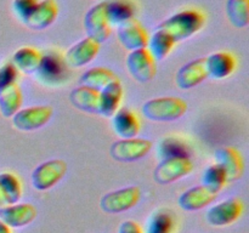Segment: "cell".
Segmentation results:
<instances>
[{
  "instance_id": "obj_1",
  "label": "cell",
  "mask_w": 249,
  "mask_h": 233,
  "mask_svg": "<svg viewBox=\"0 0 249 233\" xmlns=\"http://www.w3.org/2000/svg\"><path fill=\"white\" fill-rule=\"evenodd\" d=\"M204 23H206V16L203 12L197 9H185L168 17L157 28L169 34L175 43H179V41L187 40L201 32Z\"/></svg>"
},
{
  "instance_id": "obj_2",
  "label": "cell",
  "mask_w": 249,
  "mask_h": 233,
  "mask_svg": "<svg viewBox=\"0 0 249 233\" xmlns=\"http://www.w3.org/2000/svg\"><path fill=\"white\" fill-rule=\"evenodd\" d=\"M36 79L48 86H58L70 78V67L65 56L57 49H50L41 53L40 66L36 70Z\"/></svg>"
},
{
  "instance_id": "obj_3",
  "label": "cell",
  "mask_w": 249,
  "mask_h": 233,
  "mask_svg": "<svg viewBox=\"0 0 249 233\" xmlns=\"http://www.w3.org/2000/svg\"><path fill=\"white\" fill-rule=\"evenodd\" d=\"M186 112V102L173 96L151 99L142 106V114L152 121H174L184 116Z\"/></svg>"
},
{
  "instance_id": "obj_4",
  "label": "cell",
  "mask_w": 249,
  "mask_h": 233,
  "mask_svg": "<svg viewBox=\"0 0 249 233\" xmlns=\"http://www.w3.org/2000/svg\"><path fill=\"white\" fill-rule=\"evenodd\" d=\"M66 172H67V163L65 160H46L33 170L32 184L38 191H48L65 177Z\"/></svg>"
},
{
  "instance_id": "obj_5",
  "label": "cell",
  "mask_w": 249,
  "mask_h": 233,
  "mask_svg": "<svg viewBox=\"0 0 249 233\" xmlns=\"http://www.w3.org/2000/svg\"><path fill=\"white\" fill-rule=\"evenodd\" d=\"M140 197L139 187H124L105 194L100 200V208L107 214H121L134 208L140 200Z\"/></svg>"
},
{
  "instance_id": "obj_6",
  "label": "cell",
  "mask_w": 249,
  "mask_h": 233,
  "mask_svg": "<svg viewBox=\"0 0 249 233\" xmlns=\"http://www.w3.org/2000/svg\"><path fill=\"white\" fill-rule=\"evenodd\" d=\"M194 163L190 158L174 157L162 159L153 171V179L160 184H169L190 175Z\"/></svg>"
},
{
  "instance_id": "obj_7",
  "label": "cell",
  "mask_w": 249,
  "mask_h": 233,
  "mask_svg": "<svg viewBox=\"0 0 249 233\" xmlns=\"http://www.w3.org/2000/svg\"><path fill=\"white\" fill-rule=\"evenodd\" d=\"M243 201L240 198H229L211 206L206 213V221L213 227L232 225L243 214Z\"/></svg>"
},
{
  "instance_id": "obj_8",
  "label": "cell",
  "mask_w": 249,
  "mask_h": 233,
  "mask_svg": "<svg viewBox=\"0 0 249 233\" xmlns=\"http://www.w3.org/2000/svg\"><path fill=\"white\" fill-rule=\"evenodd\" d=\"M84 28L88 38L94 39L99 44L105 43L112 33L106 11V2L101 1L90 7L84 17Z\"/></svg>"
},
{
  "instance_id": "obj_9",
  "label": "cell",
  "mask_w": 249,
  "mask_h": 233,
  "mask_svg": "<svg viewBox=\"0 0 249 233\" xmlns=\"http://www.w3.org/2000/svg\"><path fill=\"white\" fill-rule=\"evenodd\" d=\"M152 148L150 140L140 137L121 138L112 143L109 153L113 159L123 163H131L142 159Z\"/></svg>"
},
{
  "instance_id": "obj_10",
  "label": "cell",
  "mask_w": 249,
  "mask_h": 233,
  "mask_svg": "<svg viewBox=\"0 0 249 233\" xmlns=\"http://www.w3.org/2000/svg\"><path fill=\"white\" fill-rule=\"evenodd\" d=\"M51 106H32L21 108L14 116L12 124L19 131H34L41 129L53 116Z\"/></svg>"
},
{
  "instance_id": "obj_11",
  "label": "cell",
  "mask_w": 249,
  "mask_h": 233,
  "mask_svg": "<svg viewBox=\"0 0 249 233\" xmlns=\"http://www.w3.org/2000/svg\"><path fill=\"white\" fill-rule=\"evenodd\" d=\"M126 68L131 77L139 83H148L156 77V61L147 49L130 51L126 57Z\"/></svg>"
},
{
  "instance_id": "obj_12",
  "label": "cell",
  "mask_w": 249,
  "mask_h": 233,
  "mask_svg": "<svg viewBox=\"0 0 249 233\" xmlns=\"http://www.w3.org/2000/svg\"><path fill=\"white\" fill-rule=\"evenodd\" d=\"M100 45L101 44L88 36L82 39L66 51L63 55L66 63L70 68H80L89 65L99 55Z\"/></svg>"
},
{
  "instance_id": "obj_13",
  "label": "cell",
  "mask_w": 249,
  "mask_h": 233,
  "mask_svg": "<svg viewBox=\"0 0 249 233\" xmlns=\"http://www.w3.org/2000/svg\"><path fill=\"white\" fill-rule=\"evenodd\" d=\"M117 36L118 40L126 50L135 51L140 49H146L148 41V33L145 27L136 18L125 22L122 26L117 27Z\"/></svg>"
},
{
  "instance_id": "obj_14",
  "label": "cell",
  "mask_w": 249,
  "mask_h": 233,
  "mask_svg": "<svg viewBox=\"0 0 249 233\" xmlns=\"http://www.w3.org/2000/svg\"><path fill=\"white\" fill-rule=\"evenodd\" d=\"M38 211L31 203L10 204L0 209V220L10 228H21L36 220Z\"/></svg>"
},
{
  "instance_id": "obj_15",
  "label": "cell",
  "mask_w": 249,
  "mask_h": 233,
  "mask_svg": "<svg viewBox=\"0 0 249 233\" xmlns=\"http://www.w3.org/2000/svg\"><path fill=\"white\" fill-rule=\"evenodd\" d=\"M215 164L225 171L228 181H237L242 177L245 171V162L236 148L220 147L214 153Z\"/></svg>"
},
{
  "instance_id": "obj_16",
  "label": "cell",
  "mask_w": 249,
  "mask_h": 233,
  "mask_svg": "<svg viewBox=\"0 0 249 233\" xmlns=\"http://www.w3.org/2000/svg\"><path fill=\"white\" fill-rule=\"evenodd\" d=\"M208 78L204 57L191 61L178 70L175 75V84L181 90H190L197 86Z\"/></svg>"
},
{
  "instance_id": "obj_17",
  "label": "cell",
  "mask_w": 249,
  "mask_h": 233,
  "mask_svg": "<svg viewBox=\"0 0 249 233\" xmlns=\"http://www.w3.org/2000/svg\"><path fill=\"white\" fill-rule=\"evenodd\" d=\"M208 77L220 80L230 77L237 67L235 55L229 51H218L204 57Z\"/></svg>"
},
{
  "instance_id": "obj_18",
  "label": "cell",
  "mask_w": 249,
  "mask_h": 233,
  "mask_svg": "<svg viewBox=\"0 0 249 233\" xmlns=\"http://www.w3.org/2000/svg\"><path fill=\"white\" fill-rule=\"evenodd\" d=\"M58 5L56 0H40L24 24L32 31H44L57 19Z\"/></svg>"
},
{
  "instance_id": "obj_19",
  "label": "cell",
  "mask_w": 249,
  "mask_h": 233,
  "mask_svg": "<svg viewBox=\"0 0 249 233\" xmlns=\"http://www.w3.org/2000/svg\"><path fill=\"white\" fill-rule=\"evenodd\" d=\"M112 128L121 138L136 137L141 130L140 119L135 112L121 107L112 116Z\"/></svg>"
},
{
  "instance_id": "obj_20",
  "label": "cell",
  "mask_w": 249,
  "mask_h": 233,
  "mask_svg": "<svg viewBox=\"0 0 249 233\" xmlns=\"http://www.w3.org/2000/svg\"><path fill=\"white\" fill-rule=\"evenodd\" d=\"M216 196L218 194L209 191L203 184H199V186H195L185 191L179 197L178 203H179L180 208L184 209V210L197 211L213 203L215 200Z\"/></svg>"
},
{
  "instance_id": "obj_21",
  "label": "cell",
  "mask_w": 249,
  "mask_h": 233,
  "mask_svg": "<svg viewBox=\"0 0 249 233\" xmlns=\"http://www.w3.org/2000/svg\"><path fill=\"white\" fill-rule=\"evenodd\" d=\"M105 2L111 27H119L135 18L138 7L134 0H105Z\"/></svg>"
},
{
  "instance_id": "obj_22",
  "label": "cell",
  "mask_w": 249,
  "mask_h": 233,
  "mask_svg": "<svg viewBox=\"0 0 249 233\" xmlns=\"http://www.w3.org/2000/svg\"><path fill=\"white\" fill-rule=\"evenodd\" d=\"M177 223V216L172 210L160 208L148 216L143 233H175Z\"/></svg>"
},
{
  "instance_id": "obj_23",
  "label": "cell",
  "mask_w": 249,
  "mask_h": 233,
  "mask_svg": "<svg viewBox=\"0 0 249 233\" xmlns=\"http://www.w3.org/2000/svg\"><path fill=\"white\" fill-rule=\"evenodd\" d=\"M122 100H123V86L121 80H117L100 92V116L112 118L114 113L121 108Z\"/></svg>"
},
{
  "instance_id": "obj_24",
  "label": "cell",
  "mask_w": 249,
  "mask_h": 233,
  "mask_svg": "<svg viewBox=\"0 0 249 233\" xmlns=\"http://www.w3.org/2000/svg\"><path fill=\"white\" fill-rule=\"evenodd\" d=\"M156 150H157V155L160 160L174 157L190 158L191 155L190 143L184 137L177 135H169L162 138Z\"/></svg>"
},
{
  "instance_id": "obj_25",
  "label": "cell",
  "mask_w": 249,
  "mask_h": 233,
  "mask_svg": "<svg viewBox=\"0 0 249 233\" xmlns=\"http://www.w3.org/2000/svg\"><path fill=\"white\" fill-rule=\"evenodd\" d=\"M70 100L71 103L79 111L99 114L100 92L96 90L80 85L71 91Z\"/></svg>"
},
{
  "instance_id": "obj_26",
  "label": "cell",
  "mask_w": 249,
  "mask_h": 233,
  "mask_svg": "<svg viewBox=\"0 0 249 233\" xmlns=\"http://www.w3.org/2000/svg\"><path fill=\"white\" fill-rule=\"evenodd\" d=\"M41 52L32 46L19 48L12 56V63L18 72L24 74H36L40 66Z\"/></svg>"
},
{
  "instance_id": "obj_27",
  "label": "cell",
  "mask_w": 249,
  "mask_h": 233,
  "mask_svg": "<svg viewBox=\"0 0 249 233\" xmlns=\"http://www.w3.org/2000/svg\"><path fill=\"white\" fill-rule=\"evenodd\" d=\"M117 80H119V78L111 69L106 67H95L88 69L84 74H82L80 84L101 92Z\"/></svg>"
},
{
  "instance_id": "obj_28",
  "label": "cell",
  "mask_w": 249,
  "mask_h": 233,
  "mask_svg": "<svg viewBox=\"0 0 249 233\" xmlns=\"http://www.w3.org/2000/svg\"><path fill=\"white\" fill-rule=\"evenodd\" d=\"M175 41L170 38L169 34L165 33L162 29H156L152 35L148 36L147 46L146 49L152 55L155 61H162L169 56L175 46Z\"/></svg>"
},
{
  "instance_id": "obj_29",
  "label": "cell",
  "mask_w": 249,
  "mask_h": 233,
  "mask_svg": "<svg viewBox=\"0 0 249 233\" xmlns=\"http://www.w3.org/2000/svg\"><path fill=\"white\" fill-rule=\"evenodd\" d=\"M22 91L18 85L12 84L0 90V113L5 118H12L22 107Z\"/></svg>"
},
{
  "instance_id": "obj_30",
  "label": "cell",
  "mask_w": 249,
  "mask_h": 233,
  "mask_svg": "<svg viewBox=\"0 0 249 233\" xmlns=\"http://www.w3.org/2000/svg\"><path fill=\"white\" fill-rule=\"evenodd\" d=\"M226 16L236 28H246L249 24V0H228Z\"/></svg>"
},
{
  "instance_id": "obj_31",
  "label": "cell",
  "mask_w": 249,
  "mask_h": 233,
  "mask_svg": "<svg viewBox=\"0 0 249 233\" xmlns=\"http://www.w3.org/2000/svg\"><path fill=\"white\" fill-rule=\"evenodd\" d=\"M228 177L225 171L219 166L218 164H213L204 170L203 177H202V184L213 193L218 194L223 191L224 187L228 183Z\"/></svg>"
},
{
  "instance_id": "obj_32",
  "label": "cell",
  "mask_w": 249,
  "mask_h": 233,
  "mask_svg": "<svg viewBox=\"0 0 249 233\" xmlns=\"http://www.w3.org/2000/svg\"><path fill=\"white\" fill-rule=\"evenodd\" d=\"M0 187L7 199V203H18L22 197V183L18 177L12 172H2L0 174Z\"/></svg>"
},
{
  "instance_id": "obj_33",
  "label": "cell",
  "mask_w": 249,
  "mask_h": 233,
  "mask_svg": "<svg viewBox=\"0 0 249 233\" xmlns=\"http://www.w3.org/2000/svg\"><path fill=\"white\" fill-rule=\"evenodd\" d=\"M39 0H14L12 1V10L15 15L18 17L19 21L24 22L28 19L33 10L38 5Z\"/></svg>"
},
{
  "instance_id": "obj_34",
  "label": "cell",
  "mask_w": 249,
  "mask_h": 233,
  "mask_svg": "<svg viewBox=\"0 0 249 233\" xmlns=\"http://www.w3.org/2000/svg\"><path fill=\"white\" fill-rule=\"evenodd\" d=\"M18 70L12 62H6L0 67V90L9 85L16 84Z\"/></svg>"
},
{
  "instance_id": "obj_35",
  "label": "cell",
  "mask_w": 249,
  "mask_h": 233,
  "mask_svg": "<svg viewBox=\"0 0 249 233\" xmlns=\"http://www.w3.org/2000/svg\"><path fill=\"white\" fill-rule=\"evenodd\" d=\"M118 233H143V230L136 221L125 220L119 225Z\"/></svg>"
},
{
  "instance_id": "obj_36",
  "label": "cell",
  "mask_w": 249,
  "mask_h": 233,
  "mask_svg": "<svg viewBox=\"0 0 249 233\" xmlns=\"http://www.w3.org/2000/svg\"><path fill=\"white\" fill-rule=\"evenodd\" d=\"M9 205V203H7V199L6 197H5L4 192H2L1 187H0V209L5 208V206Z\"/></svg>"
},
{
  "instance_id": "obj_37",
  "label": "cell",
  "mask_w": 249,
  "mask_h": 233,
  "mask_svg": "<svg viewBox=\"0 0 249 233\" xmlns=\"http://www.w3.org/2000/svg\"><path fill=\"white\" fill-rule=\"evenodd\" d=\"M0 233H12L11 228H10L6 223L2 222L1 220H0Z\"/></svg>"
}]
</instances>
